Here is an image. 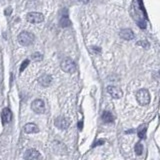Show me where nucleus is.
I'll return each mask as SVG.
<instances>
[{
	"mask_svg": "<svg viewBox=\"0 0 160 160\" xmlns=\"http://www.w3.org/2000/svg\"><path fill=\"white\" fill-rule=\"evenodd\" d=\"M34 35L30 32L27 31H23L21 32L17 37V40H18V43L22 46H30L33 42H34Z\"/></svg>",
	"mask_w": 160,
	"mask_h": 160,
	"instance_id": "f257e3e1",
	"label": "nucleus"
},
{
	"mask_svg": "<svg viewBox=\"0 0 160 160\" xmlns=\"http://www.w3.org/2000/svg\"><path fill=\"white\" fill-rule=\"evenodd\" d=\"M136 99H137V102H138L140 105L142 106H145V105H148L150 103V100H151V97H150V93L147 89H142L138 90L136 94Z\"/></svg>",
	"mask_w": 160,
	"mask_h": 160,
	"instance_id": "f03ea898",
	"label": "nucleus"
},
{
	"mask_svg": "<svg viewBox=\"0 0 160 160\" xmlns=\"http://www.w3.org/2000/svg\"><path fill=\"white\" fill-rule=\"evenodd\" d=\"M60 66H61V69L64 71V72L74 73L76 71L75 63L72 59H70V58H64V59L62 60Z\"/></svg>",
	"mask_w": 160,
	"mask_h": 160,
	"instance_id": "7ed1b4c3",
	"label": "nucleus"
},
{
	"mask_svg": "<svg viewBox=\"0 0 160 160\" xmlns=\"http://www.w3.org/2000/svg\"><path fill=\"white\" fill-rule=\"evenodd\" d=\"M26 20L32 24H37L44 20V16H43V14L39 13V12H29L26 15Z\"/></svg>",
	"mask_w": 160,
	"mask_h": 160,
	"instance_id": "20e7f679",
	"label": "nucleus"
},
{
	"mask_svg": "<svg viewBox=\"0 0 160 160\" xmlns=\"http://www.w3.org/2000/svg\"><path fill=\"white\" fill-rule=\"evenodd\" d=\"M31 109L37 114H42L45 112V104L41 99H35L31 104Z\"/></svg>",
	"mask_w": 160,
	"mask_h": 160,
	"instance_id": "39448f33",
	"label": "nucleus"
},
{
	"mask_svg": "<svg viewBox=\"0 0 160 160\" xmlns=\"http://www.w3.org/2000/svg\"><path fill=\"white\" fill-rule=\"evenodd\" d=\"M54 124H55V126H56L57 128L64 130V129H67L70 126V121L68 120L67 118L60 116V117H57L56 119H55Z\"/></svg>",
	"mask_w": 160,
	"mask_h": 160,
	"instance_id": "423d86ee",
	"label": "nucleus"
},
{
	"mask_svg": "<svg viewBox=\"0 0 160 160\" xmlns=\"http://www.w3.org/2000/svg\"><path fill=\"white\" fill-rule=\"evenodd\" d=\"M39 158H41V155H40L39 152L34 148L27 149L24 153V159L33 160V159H39Z\"/></svg>",
	"mask_w": 160,
	"mask_h": 160,
	"instance_id": "0eeeda50",
	"label": "nucleus"
},
{
	"mask_svg": "<svg viewBox=\"0 0 160 160\" xmlns=\"http://www.w3.org/2000/svg\"><path fill=\"white\" fill-rule=\"evenodd\" d=\"M107 92L109 93V95L111 97L115 98V99H118V98H121L122 97V90L120 88L116 87V86H108L107 87Z\"/></svg>",
	"mask_w": 160,
	"mask_h": 160,
	"instance_id": "6e6552de",
	"label": "nucleus"
},
{
	"mask_svg": "<svg viewBox=\"0 0 160 160\" xmlns=\"http://www.w3.org/2000/svg\"><path fill=\"white\" fill-rule=\"evenodd\" d=\"M1 119H2V123L4 124H7L11 121L12 119V112L9 108H4L1 112Z\"/></svg>",
	"mask_w": 160,
	"mask_h": 160,
	"instance_id": "1a4fd4ad",
	"label": "nucleus"
},
{
	"mask_svg": "<svg viewBox=\"0 0 160 160\" xmlns=\"http://www.w3.org/2000/svg\"><path fill=\"white\" fill-rule=\"evenodd\" d=\"M51 81H52V77L49 74H43L38 79V82H39V84L42 87H48V86L51 84Z\"/></svg>",
	"mask_w": 160,
	"mask_h": 160,
	"instance_id": "9d476101",
	"label": "nucleus"
},
{
	"mask_svg": "<svg viewBox=\"0 0 160 160\" xmlns=\"http://www.w3.org/2000/svg\"><path fill=\"white\" fill-rule=\"evenodd\" d=\"M24 132L27 134H33V133H38L39 132V128L36 124L34 123H27L24 126Z\"/></svg>",
	"mask_w": 160,
	"mask_h": 160,
	"instance_id": "9b49d317",
	"label": "nucleus"
},
{
	"mask_svg": "<svg viewBox=\"0 0 160 160\" xmlns=\"http://www.w3.org/2000/svg\"><path fill=\"white\" fill-rule=\"evenodd\" d=\"M120 36L122 37V39H124V40H132V39H134V33L131 29L125 28L121 31Z\"/></svg>",
	"mask_w": 160,
	"mask_h": 160,
	"instance_id": "f8f14e48",
	"label": "nucleus"
},
{
	"mask_svg": "<svg viewBox=\"0 0 160 160\" xmlns=\"http://www.w3.org/2000/svg\"><path fill=\"white\" fill-rule=\"evenodd\" d=\"M102 119H103L104 121H105L106 123L113 122V116H112V114H111L110 112H108V111H105V112L103 113Z\"/></svg>",
	"mask_w": 160,
	"mask_h": 160,
	"instance_id": "ddd939ff",
	"label": "nucleus"
},
{
	"mask_svg": "<svg viewBox=\"0 0 160 160\" xmlns=\"http://www.w3.org/2000/svg\"><path fill=\"white\" fill-rule=\"evenodd\" d=\"M59 23H60V26H61V27H68V26H70L71 22H70V20L67 16H63L62 18L60 19Z\"/></svg>",
	"mask_w": 160,
	"mask_h": 160,
	"instance_id": "4468645a",
	"label": "nucleus"
},
{
	"mask_svg": "<svg viewBox=\"0 0 160 160\" xmlns=\"http://www.w3.org/2000/svg\"><path fill=\"white\" fill-rule=\"evenodd\" d=\"M145 132H146V125L140 126V127L138 128V130H137V133H138L139 138L143 139L144 137H145Z\"/></svg>",
	"mask_w": 160,
	"mask_h": 160,
	"instance_id": "2eb2a0df",
	"label": "nucleus"
},
{
	"mask_svg": "<svg viewBox=\"0 0 160 160\" xmlns=\"http://www.w3.org/2000/svg\"><path fill=\"white\" fill-rule=\"evenodd\" d=\"M42 54H40L39 52H36L34 53V54L31 55V59L32 61H35V62H38V61H41L42 60Z\"/></svg>",
	"mask_w": 160,
	"mask_h": 160,
	"instance_id": "dca6fc26",
	"label": "nucleus"
},
{
	"mask_svg": "<svg viewBox=\"0 0 160 160\" xmlns=\"http://www.w3.org/2000/svg\"><path fill=\"white\" fill-rule=\"evenodd\" d=\"M135 152L137 155H140V154L143 152V145L141 143H137L135 146Z\"/></svg>",
	"mask_w": 160,
	"mask_h": 160,
	"instance_id": "f3484780",
	"label": "nucleus"
},
{
	"mask_svg": "<svg viewBox=\"0 0 160 160\" xmlns=\"http://www.w3.org/2000/svg\"><path fill=\"white\" fill-rule=\"evenodd\" d=\"M28 64H29V60L25 59L24 61L21 63V66H20V72H23V71L25 70V68L28 66Z\"/></svg>",
	"mask_w": 160,
	"mask_h": 160,
	"instance_id": "a211bd4d",
	"label": "nucleus"
},
{
	"mask_svg": "<svg viewBox=\"0 0 160 160\" xmlns=\"http://www.w3.org/2000/svg\"><path fill=\"white\" fill-rule=\"evenodd\" d=\"M137 44H138V45H141V46H143L144 48H146V47H148V46H149V43L147 42L146 40H142V41L138 42Z\"/></svg>",
	"mask_w": 160,
	"mask_h": 160,
	"instance_id": "6ab92c4d",
	"label": "nucleus"
},
{
	"mask_svg": "<svg viewBox=\"0 0 160 160\" xmlns=\"http://www.w3.org/2000/svg\"><path fill=\"white\" fill-rule=\"evenodd\" d=\"M138 25L141 27V28H145V27H146L145 22H144V21H139V22H138Z\"/></svg>",
	"mask_w": 160,
	"mask_h": 160,
	"instance_id": "aec40b11",
	"label": "nucleus"
},
{
	"mask_svg": "<svg viewBox=\"0 0 160 160\" xmlns=\"http://www.w3.org/2000/svg\"><path fill=\"white\" fill-rule=\"evenodd\" d=\"M78 1L82 2V3H88V2H89L90 0H78Z\"/></svg>",
	"mask_w": 160,
	"mask_h": 160,
	"instance_id": "412c9836",
	"label": "nucleus"
},
{
	"mask_svg": "<svg viewBox=\"0 0 160 160\" xmlns=\"http://www.w3.org/2000/svg\"><path fill=\"white\" fill-rule=\"evenodd\" d=\"M78 125H79V129H81V126H82V122H79V124H78Z\"/></svg>",
	"mask_w": 160,
	"mask_h": 160,
	"instance_id": "4be33fe9",
	"label": "nucleus"
}]
</instances>
